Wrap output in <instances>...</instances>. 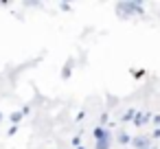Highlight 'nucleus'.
<instances>
[{"label":"nucleus","mask_w":160,"mask_h":149,"mask_svg":"<svg viewBox=\"0 0 160 149\" xmlns=\"http://www.w3.org/2000/svg\"><path fill=\"white\" fill-rule=\"evenodd\" d=\"M142 13H145L142 5L134 2V0H125V2H118V5H116V16H118L121 20H127V18H132V16H142Z\"/></svg>","instance_id":"1"},{"label":"nucleus","mask_w":160,"mask_h":149,"mask_svg":"<svg viewBox=\"0 0 160 149\" xmlns=\"http://www.w3.org/2000/svg\"><path fill=\"white\" fill-rule=\"evenodd\" d=\"M94 138H97L94 149H110V147H112V134H110V129L97 127V129H94Z\"/></svg>","instance_id":"2"},{"label":"nucleus","mask_w":160,"mask_h":149,"mask_svg":"<svg viewBox=\"0 0 160 149\" xmlns=\"http://www.w3.org/2000/svg\"><path fill=\"white\" fill-rule=\"evenodd\" d=\"M132 145H134L136 149H151V142H149V138H142V136L134 138V140H132Z\"/></svg>","instance_id":"3"},{"label":"nucleus","mask_w":160,"mask_h":149,"mask_svg":"<svg viewBox=\"0 0 160 149\" xmlns=\"http://www.w3.org/2000/svg\"><path fill=\"white\" fill-rule=\"evenodd\" d=\"M72 66H75V59H68V62H66V66H64V70H62V77H64V79H68V77H70V68H72Z\"/></svg>","instance_id":"4"},{"label":"nucleus","mask_w":160,"mask_h":149,"mask_svg":"<svg viewBox=\"0 0 160 149\" xmlns=\"http://www.w3.org/2000/svg\"><path fill=\"white\" fill-rule=\"evenodd\" d=\"M116 140H118V142H121V145H127V142H132V138H129V136H127V134H125V132H121V134H118V138H116Z\"/></svg>","instance_id":"5"},{"label":"nucleus","mask_w":160,"mask_h":149,"mask_svg":"<svg viewBox=\"0 0 160 149\" xmlns=\"http://www.w3.org/2000/svg\"><path fill=\"white\" fill-rule=\"evenodd\" d=\"M147 118H149V114H136V125H142V123H147Z\"/></svg>","instance_id":"6"},{"label":"nucleus","mask_w":160,"mask_h":149,"mask_svg":"<svg viewBox=\"0 0 160 149\" xmlns=\"http://www.w3.org/2000/svg\"><path fill=\"white\" fill-rule=\"evenodd\" d=\"M20 121H22V114H18V112L11 114V123H20Z\"/></svg>","instance_id":"7"},{"label":"nucleus","mask_w":160,"mask_h":149,"mask_svg":"<svg viewBox=\"0 0 160 149\" xmlns=\"http://www.w3.org/2000/svg\"><path fill=\"white\" fill-rule=\"evenodd\" d=\"M0 121H2V112H0Z\"/></svg>","instance_id":"8"}]
</instances>
